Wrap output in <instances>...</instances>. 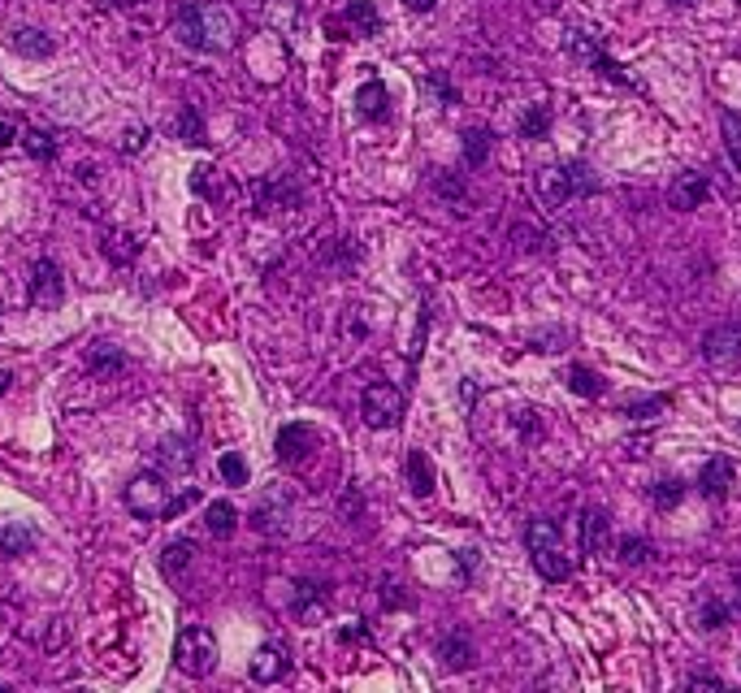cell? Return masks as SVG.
Listing matches in <instances>:
<instances>
[{"label":"cell","instance_id":"obj_1","mask_svg":"<svg viewBox=\"0 0 741 693\" xmlns=\"http://www.w3.org/2000/svg\"><path fill=\"white\" fill-rule=\"evenodd\" d=\"M174 35L191 52H226L234 44V35H239V26H234V13L226 5L195 0V5H182L174 13Z\"/></svg>","mask_w":741,"mask_h":693},{"label":"cell","instance_id":"obj_2","mask_svg":"<svg viewBox=\"0 0 741 693\" xmlns=\"http://www.w3.org/2000/svg\"><path fill=\"white\" fill-rule=\"evenodd\" d=\"M533 187H538V200L546 208H559V204L577 200V195H594L598 191V178H594V169L585 165V161H564V165L538 169Z\"/></svg>","mask_w":741,"mask_h":693},{"label":"cell","instance_id":"obj_3","mask_svg":"<svg viewBox=\"0 0 741 693\" xmlns=\"http://www.w3.org/2000/svg\"><path fill=\"white\" fill-rule=\"evenodd\" d=\"M174 663H178V672H187V676H208L217 668V637L213 629H204V624H187V629L178 633V642H174Z\"/></svg>","mask_w":741,"mask_h":693},{"label":"cell","instance_id":"obj_4","mask_svg":"<svg viewBox=\"0 0 741 693\" xmlns=\"http://www.w3.org/2000/svg\"><path fill=\"white\" fill-rule=\"evenodd\" d=\"M403 412H408V399H403L399 386H390V382L364 386V395H360L364 425H373V429H399L403 425Z\"/></svg>","mask_w":741,"mask_h":693},{"label":"cell","instance_id":"obj_5","mask_svg":"<svg viewBox=\"0 0 741 693\" xmlns=\"http://www.w3.org/2000/svg\"><path fill=\"white\" fill-rule=\"evenodd\" d=\"M122 503H126V512L139 516V520H165V507H169L165 473H139V477H130Z\"/></svg>","mask_w":741,"mask_h":693},{"label":"cell","instance_id":"obj_6","mask_svg":"<svg viewBox=\"0 0 741 693\" xmlns=\"http://www.w3.org/2000/svg\"><path fill=\"white\" fill-rule=\"evenodd\" d=\"M702 360L711 369H737L741 364V325L737 321H724V325H711L702 334Z\"/></svg>","mask_w":741,"mask_h":693},{"label":"cell","instance_id":"obj_7","mask_svg":"<svg viewBox=\"0 0 741 693\" xmlns=\"http://www.w3.org/2000/svg\"><path fill=\"white\" fill-rule=\"evenodd\" d=\"M31 304L35 308H61V299H65V278H61V269H57V260H35L31 265Z\"/></svg>","mask_w":741,"mask_h":693},{"label":"cell","instance_id":"obj_8","mask_svg":"<svg viewBox=\"0 0 741 693\" xmlns=\"http://www.w3.org/2000/svg\"><path fill=\"white\" fill-rule=\"evenodd\" d=\"M247 672H252L256 685H278V681H286V672H291V650H286L282 642L256 646V655H252V663H247Z\"/></svg>","mask_w":741,"mask_h":693},{"label":"cell","instance_id":"obj_9","mask_svg":"<svg viewBox=\"0 0 741 693\" xmlns=\"http://www.w3.org/2000/svg\"><path fill=\"white\" fill-rule=\"evenodd\" d=\"M707 195H711V178H707V174H698V169H685V174H676V178H672V187H668V204L676 208V213H694V208L707 204Z\"/></svg>","mask_w":741,"mask_h":693},{"label":"cell","instance_id":"obj_10","mask_svg":"<svg viewBox=\"0 0 741 693\" xmlns=\"http://www.w3.org/2000/svg\"><path fill=\"white\" fill-rule=\"evenodd\" d=\"M733 477H737L733 460H728V455H711V460L702 464V473H698V490H702V499L724 503V499H728V490H733Z\"/></svg>","mask_w":741,"mask_h":693},{"label":"cell","instance_id":"obj_11","mask_svg":"<svg viewBox=\"0 0 741 693\" xmlns=\"http://www.w3.org/2000/svg\"><path fill=\"white\" fill-rule=\"evenodd\" d=\"M156 473H165V477H182V473H191L195 468V451H191V442L187 438H178V434H169L156 442Z\"/></svg>","mask_w":741,"mask_h":693},{"label":"cell","instance_id":"obj_12","mask_svg":"<svg viewBox=\"0 0 741 693\" xmlns=\"http://www.w3.org/2000/svg\"><path fill=\"white\" fill-rule=\"evenodd\" d=\"M312 442H317V438H312V429H308V425H299V421H295V425H282V429H278V438H273V455H278V464L295 468V464L308 455Z\"/></svg>","mask_w":741,"mask_h":693},{"label":"cell","instance_id":"obj_13","mask_svg":"<svg viewBox=\"0 0 741 693\" xmlns=\"http://www.w3.org/2000/svg\"><path fill=\"white\" fill-rule=\"evenodd\" d=\"M256 208L260 213H273V208H299L304 191L295 187V178H273V182H256Z\"/></svg>","mask_w":741,"mask_h":693},{"label":"cell","instance_id":"obj_14","mask_svg":"<svg viewBox=\"0 0 741 693\" xmlns=\"http://www.w3.org/2000/svg\"><path fill=\"white\" fill-rule=\"evenodd\" d=\"M356 109H360V117H369V122H386V117H390V91H386V83L364 78V83L356 87Z\"/></svg>","mask_w":741,"mask_h":693},{"label":"cell","instance_id":"obj_15","mask_svg":"<svg viewBox=\"0 0 741 693\" xmlns=\"http://www.w3.org/2000/svg\"><path fill=\"white\" fill-rule=\"evenodd\" d=\"M286 516H291V503L286 494H265L252 512V529L260 533H286Z\"/></svg>","mask_w":741,"mask_h":693},{"label":"cell","instance_id":"obj_16","mask_svg":"<svg viewBox=\"0 0 741 693\" xmlns=\"http://www.w3.org/2000/svg\"><path fill=\"white\" fill-rule=\"evenodd\" d=\"M611 538V516L603 512V507H585L581 512V551L585 555H598Z\"/></svg>","mask_w":741,"mask_h":693},{"label":"cell","instance_id":"obj_17","mask_svg":"<svg viewBox=\"0 0 741 693\" xmlns=\"http://www.w3.org/2000/svg\"><path fill=\"white\" fill-rule=\"evenodd\" d=\"M438 663L447 672H468L473 668V646H468V637L464 633H447L438 642Z\"/></svg>","mask_w":741,"mask_h":693},{"label":"cell","instance_id":"obj_18","mask_svg":"<svg viewBox=\"0 0 741 693\" xmlns=\"http://www.w3.org/2000/svg\"><path fill=\"white\" fill-rule=\"evenodd\" d=\"M9 48L18 52V57H35V61H44V57H52V39L44 35V31H35V26H18V31L9 35Z\"/></svg>","mask_w":741,"mask_h":693},{"label":"cell","instance_id":"obj_19","mask_svg":"<svg viewBox=\"0 0 741 693\" xmlns=\"http://www.w3.org/2000/svg\"><path fill=\"white\" fill-rule=\"evenodd\" d=\"M403 473H408V490L416 494V499H429V494H434V464H429L425 451H408Z\"/></svg>","mask_w":741,"mask_h":693},{"label":"cell","instance_id":"obj_20","mask_svg":"<svg viewBox=\"0 0 741 693\" xmlns=\"http://www.w3.org/2000/svg\"><path fill=\"white\" fill-rule=\"evenodd\" d=\"M195 564V542L191 538H174L161 546V572L165 577H178V572H187Z\"/></svg>","mask_w":741,"mask_h":693},{"label":"cell","instance_id":"obj_21","mask_svg":"<svg viewBox=\"0 0 741 693\" xmlns=\"http://www.w3.org/2000/svg\"><path fill=\"white\" fill-rule=\"evenodd\" d=\"M204 529L213 533V538H230V533L239 529V512H234V503H226V499L208 503L204 507Z\"/></svg>","mask_w":741,"mask_h":693},{"label":"cell","instance_id":"obj_22","mask_svg":"<svg viewBox=\"0 0 741 693\" xmlns=\"http://www.w3.org/2000/svg\"><path fill=\"white\" fill-rule=\"evenodd\" d=\"M35 542H39V533L31 525H5L0 529V555H31L35 551Z\"/></svg>","mask_w":741,"mask_h":693},{"label":"cell","instance_id":"obj_23","mask_svg":"<svg viewBox=\"0 0 741 693\" xmlns=\"http://www.w3.org/2000/svg\"><path fill=\"white\" fill-rule=\"evenodd\" d=\"M529 555H533V568H538L546 581H568L572 577V559L559 551V546H551V551H529Z\"/></svg>","mask_w":741,"mask_h":693},{"label":"cell","instance_id":"obj_24","mask_svg":"<svg viewBox=\"0 0 741 693\" xmlns=\"http://www.w3.org/2000/svg\"><path fill=\"white\" fill-rule=\"evenodd\" d=\"M343 26H351L356 35H377V26H382L377 5H369V0H351V5L343 9Z\"/></svg>","mask_w":741,"mask_h":693},{"label":"cell","instance_id":"obj_25","mask_svg":"<svg viewBox=\"0 0 741 693\" xmlns=\"http://www.w3.org/2000/svg\"><path fill=\"white\" fill-rule=\"evenodd\" d=\"M126 351H117V347H109V343H96L87 351V369L91 373H100V377H109V373H122L126 369Z\"/></svg>","mask_w":741,"mask_h":693},{"label":"cell","instance_id":"obj_26","mask_svg":"<svg viewBox=\"0 0 741 693\" xmlns=\"http://www.w3.org/2000/svg\"><path fill=\"white\" fill-rule=\"evenodd\" d=\"M516 130H520V139H546L551 135V109L546 104H529L525 113H520V122H516Z\"/></svg>","mask_w":741,"mask_h":693},{"label":"cell","instance_id":"obj_27","mask_svg":"<svg viewBox=\"0 0 741 693\" xmlns=\"http://www.w3.org/2000/svg\"><path fill=\"white\" fill-rule=\"evenodd\" d=\"M490 126H468L464 130V165H486V156H490Z\"/></svg>","mask_w":741,"mask_h":693},{"label":"cell","instance_id":"obj_28","mask_svg":"<svg viewBox=\"0 0 741 693\" xmlns=\"http://www.w3.org/2000/svg\"><path fill=\"white\" fill-rule=\"evenodd\" d=\"M568 390H572V395H581V399H598V395H603V377H598L590 364H572V369H568Z\"/></svg>","mask_w":741,"mask_h":693},{"label":"cell","instance_id":"obj_29","mask_svg":"<svg viewBox=\"0 0 741 693\" xmlns=\"http://www.w3.org/2000/svg\"><path fill=\"white\" fill-rule=\"evenodd\" d=\"M525 546H529V551H551V546H559V525H555V520H546V516L529 520Z\"/></svg>","mask_w":741,"mask_h":693},{"label":"cell","instance_id":"obj_30","mask_svg":"<svg viewBox=\"0 0 741 693\" xmlns=\"http://www.w3.org/2000/svg\"><path fill=\"white\" fill-rule=\"evenodd\" d=\"M685 499V481L681 477H663V481H655V486H650V503L659 507V512H672L676 503Z\"/></svg>","mask_w":741,"mask_h":693},{"label":"cell","instance_id":"obj_31","mask_svg":"<svg viewBox=\"0 0 741 693\" xmlns=\"http://www.w3.org/2000/svg\"><path fill=\"white\" fill-rule=\"evenodd\" d=\"M217 473H221V481H226V486H247V477H252V468H247V460L239 451H226L217 460Z\"/></svg>","mask_w":741,"mask_h":693},{"label":"cell","instance_id":"obj_32","mask_svg":"<svg viewBox=\"0 0 741 693\" xmlns=\"http://www.w3.org/2000/svg\"><path fill=\"white\" fill-rule=\"evenodd\" d=\"M178 139L182 143H204V117L195 104H182V113H178Z\"/></svg>","mask_w":741,"mask_h":693},{"label":"cell","instance_id":"obj_33","mask_svg":"<svg viewBox=\"0 0 741 693\" xmlns=\"http://www.w3.org/2000/svg\"><path fill=\"white\" fill-rule=\"evenodd\" d=\"M22 148H26V156H35V161H52V156H57V139H52L48 130H26Z\"/></svg>","mask_w":741,"mask_h":693},{"label":"cell","instance_id":"obj_34","mask_svg":"<svg viewBox=\"0 0 741 693\" xmlns=\"http://www.w3.org/2000/svg\"><path fill=\"white\" fill-rule=\"evenodd\" d=\"M720 126H724V148H728V156H733V165L741 169V113H720Z\"/></svg>","mask_w":741,"mask_h":693},{"label":"cell","instance_id":"obj_35","mask_svg":"<svg viewBox=\"0 0 741 693\" xmlns=\"http://www.w3.org/2000/svg\"><path fill=\"white\" fill-rule=\"evenodd\" d=\"M668 395H650V399H637V403H629V408H624V416H633V421H650V416L655 412H663L668 408Z\"/></svg>","mask_w":741,"mask_h":693},{"label":"cell","instance_id":"obj_36","mask_svg":"<svg viewBox=\"0 0 741 693\" xmlns=\"http://www.w3.org/2000/svg\"><path fill=\"white\" fill-rule=\"evenodd\" d=\"M655 555V546L646 538H620V559L624 564H646V559Z\"/></svg>","mask_w":741,"mask_h":693},{"label":"cell","instance_id":"obj_37","mask_svg":"<svg viewBox=\"0 0 741 693\" xmlns=\"http://www.w3.org/2000/svg\"><path fill=\"white\" fill-rule=\"evenodd\" d=\"M104 252H109L113 260H122V265H126V260L139 252V243L130 239V234H104Z\"/></svg>","mask_w":741,"mask_h":693},{"label":"cell","instance_id":"obj_38","mask_svg":"<svg viewBox=\"0 0 741 693\" xmlns=\"http://www.w3.org/2000/svg\"><path fill=\"white\" fill-rule=\"evenodd\" d=\"M191 503H200V490H195V486H187V490H182V494H169L165 520H174V516H182V512H187V507H191Z\"/></svg>","mask_w":741,"mask_h":693},{"label":"cell","instance_id":"obj_39","mask_svg":"<svg viewBox=\"0 0 741 693\" xmlns=\"http://www.w3.org/2000/svg\"><path fill=\"white\" fill-rule=\"evenodd\" d=\"M434 191L442 195V200H455V204L464 200V182L455 178V174H438V178H434Z\"/></svg>","mask_w":741,"mask_h":693},{"label":"cell","instance_id":"obj_40","mask_svg":"<svg viewBox=\"0 0 741 693\" xmlns=\"http://www.w3.org/2000/svg\"><path fill=\"white\" fill-rule=\"evenodd\" d=\"M724 624H728V607L720 598H711V603L702 607V629H724Z\"/></svg>","mask_w":741,"mask_h":693},{"label":"cell","instance_id":"obj_41","mask_svg":"<svg viewBox=\"0 0 741 693\" xmlns=\"http://www.w3.org/2000/svg\"><path fill=\"white\" fill-rule=\"evenodd\" d=\"M213 174H217L213 165H195L191 169V191L195 195H213Z\"/></svg>","mask_w":741,"mask_h":693},{"label":"cell","instance_id":"obj_42","mask_svg":"<svg viewBox=\"0 0 741 693\" xmlns=\"http://www.w3.org/2000/svg\"><path fill=\"white\" fill-rule=\"evenodd\" d=\"M425 83H429V91H434V96H438L442 104H460V91H455V87H451V83H447V78H442V74H429Z\"/></svg>","mask_w":741,"mask_h":693},{"label":"cell","instance_id":"obj_43","mask_svg":"<svg viewBox=\"0 0 741 693\" xmlns=\"http://www.w3.org/2000/svg\"><path fill=\"white\" fill-rule=\"evenodd\" d=\"M516 429H520V434H525V438H538V434H542L538 412H533V408H520V412H516Z\"/></svg>","mask_w":741,"mask_h":693},{"label":"cell","instance_id":"obj_44","mask_svg":"<svg viewBox=\"0 0 741 693\" xmlns=\"http://www.w3.org/2000/svg\"><path fill=\"white\" fill-rule=\"evenodd\" d=\"M143 143H148V126H135V130H126V139H122V152H143Z\"/></svg>","mask_w":741,"mask_h":693},{"label":"cell","instance_id":"obj_45","mask_svg":"<svg viewBox=\"0 0 741 693\" xmlns=\"http://www.w3.org/2000/svg\"><path fill=\"white\" fill-rule=\"evenodd\" d=\"M382 603H386V607H408L412 598L399 594V585H386V590H382Z\"/></svg>","mask_w":741,"mask_h":693},{"label":"cell","instance_id":"obj_46","mask_svg":"<svg viewBox=\"0 0 741 693\" xmlns=\"http://www.w3.org/2000/svg\"><path fill=\"white\" fill-rule=\"evenodd\" d=\"M702 685H707V689H724V681H720V676H711V672L689 676V689H702Z\"/></svg>","mask_w":741,"mask_h":693},{"label":"cell","instance_id":"obj_47","mask_svg":"<svg viewBox=\"0 0 741 693\" xmlns=\"http://www.w3.org/2000/svg\"><path fill=\"white\" fill-rule=\"evenodd\" d=\"M338 516H347V520H356V516H360V499H356V494L338 499Z\"/></svg>","mask_w":741,"mask_h":693},{"label":"cell","instance_id":"obj_48","mask_svg":"<svg viewBox=\"0 0 741 693\" xmlns=\"http://www.w3.org/2000/svg\"><path fill=\"white\" fill-rule=\"evenodd\" d=\"M403 5H408L412 13H429V9H434V5H438V0H403Z\"/></svg>","mask_w":741,"mask_h":693},{"label":"cell","instance_id":"obj_49","mask_svg":"<svg viewBox=\"0 0 741 693\" xmlns=\"http://www.w3.org/2000/svg\"><path fill=\"white\" fill-rule=\"evenodd\" d=\"M356 637H364V624H351V629L338 633V642H356Z\"/></svg>","mask_w":741,"mask_h":693},{"label":"cell","instance_id":"obj_50","mask_svg":"<svg viewBox=\"0 0 741 693\" xmlns=\"http://www.w3.org/2000/svg\"><path fill=\"white\" fill-rule=\"evenodd\" d=\"M13 139H18V135H13V126H9V122H0V148H9Z\"/></svg>","mask_w":741,"mask_h":693},{"label":"cell","instance_id":"obj_51","mask_svg":"<svg viewBox=\"0 0 741 693\" xmlns=\"http://www.w3.org/2000/svg\"><path fill=\"white\" fill-rule=\"evenodd\" d=\"M100 5H113V9H135V5H143V0H100Z\"/></svg>","mask_w":741,"mask_h":693},{"label":"cell","instance_id":"obj_52","mask_svg":"<svg viewBox=\"0 0 741 693\" xmlns=\"http://www.w3.org/2000/svg\"><path fill=\"white\" fill-rule=\"evenodd\" d=\"M668 5H676V9H689V5H698V0H668Z\"/></svg>","mask_w":741,"mask_h":693},{"label":"cell","instance_id":"obj_53","mask_svg":"<svg viewBox=\"0 0 741 693\" xmlns=\"http://www.w3.org/2000/svg\"><path fill=\"white\" fill-rule=\"evenodd\" d=\"M9 382H13V377H9V373H0V395H5V390H9Z\"/></svg>","mask_w":741,"mask_h":693},{"label":"cell","instance_id":"obj_54","mask_svg":"<svg viewBox=\"0 0 741 693\" xmlns=\"http://www.w3.org/2000/svg\"><path fill=\"white\" fill-rule=\"evenodd\" d=\"M737 611H741V598H737Z\"/></svg>","mask_w":741,"mask_h":693}]
</instances>
